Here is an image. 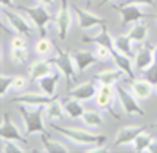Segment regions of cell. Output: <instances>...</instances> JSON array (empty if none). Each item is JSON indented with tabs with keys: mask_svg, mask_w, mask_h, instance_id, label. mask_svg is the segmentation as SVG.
I'll return each instance as SVG.
<instances>
[{
	"mask_svg": "<svg viewBox=\"0 0 157 153\" xmlns=\"http://www.w3.org/2000/svg\"><path fill=\"white\" fill-rule=\"evenodd\" d=\"M60 76H62V72L56 67L52 72H49L47 76L40 77L38 79L40 90L44 92V94H47V95H51V97H56V88H58V83H60Z\"/></svg>",
	"mask_w": 157,
	"mask_h": 153,
	"instance_id": "17",
	"label": "cell"
},
{
	"mask_svg": "<svg viewBox=\"0 0 157 153\" xmlns=\"http://www.w3.org/2000/svg\"><path fill=\"white\" fill-rule=\"evenodd\" d=\"M148 151L157 153V139H152V142H150V146H148Z\"/></svg>",
	"mask_w": 157,
	"mask_h": 153,
	"instance_id": "39",
	"label": "cell"
},
{
	"mask_svg": "<svg viewBox=\"0 0 157 153\" xmlns=\"http://www.w3.org/2000/svg\"><path fill=\"white\" fill-rule=\"evenodd\" d=\"M0 139H7V140H16L24 146H27V137L20 132V128L16 126V122L11 119L9 114H2V126H0Z\"/></svg>",
	"mask_w": 157,
	"mask_h": 153,
	"instance_id": "9",
	"label": "cell"
},
{
	"mask_svg": "<svg viewBox=\"0 0 157 153\" xmlns=\"http://www.w3.org/2000/svg\"><path fill=\"white\" fill-rule=\"evenodd\" d=\"M128 34H130V38H132L134 43H143L148 38V25L144 22H136V24H132Z\"/></svg>",
	"mask_w": 157,
	"mask_h": 153,
	"instance_id": "28",
	"label": "cell"
},
{
	"mask_svg": "<svg viewBox=\"0 0 157 153\" xmlns=\"http://www.w3.org/2000/svg\"><path fill=\"white\" fill-rule=\"evenodd\" d=\"M125 77H128V76L119 67H116V65H114V69H103V70H99V72L94 74V79L99 85H114V87L119 81H123Z\"/></svg>",
	"mask_w": 157,
	"mask_h": 153,
	"instance_id": "14",
	"label": "cell"
},
{
	"mask_svg": "<svg viewBox=\"0 0 157 153\" xmlns=\"http://www.w3.org/2000/svg\"><path fill=\"white\" fill-rule=\"evenodd\" d=\"M58 133H62L63 137L67 139L72 146H79V148H87V146H92V144H99V142H107L105 135H99V133H92V132H85V130H79V128H67V126H60L58 122L51 124Z\"/></svg>",
	"mask_w": 157,
	"mask_h": 153,
	"instance_id": "1",
	"label": "cell"
},
{
	"mask_svg": "<svg viewBox=\"0 0 157 153\" xmlns=\"http://www.w3.org/2000/svg\"><path fill=\"white\" fill-rule=\"evenodd\" d=\"M130 88H132V94L137 97V99H150L152 97V94L155 92V87L148 81V79H144V77H139V79H134V81H130Z\"/></svg>",
	"mask_w": 157,
	"mask_h": 153,
	"instance_id": "18",
	"label": "cell"
},
{
	"mask_svg": "<svg viewBox=\"0 0 157 153\" xmlns=\"http://www.w3.org/2000/svg\"><path fill=\"white\" fill-rule=\"evenodd\" d=\"M123 4L139 6V7H154L155 6V0H123Z\"/></svg>",
	"mask_w": 157,
	"mask_h": 153,
	"instance_id": "38",
	"label": "cell"
},
{
	"mask_svg": "<svg viewBox=\"0 0 157 153\" xmlns=\"http://www.w3.org/2000/svg\"><path fill=\"white\" fill-rule=\"evenodd\" d=\"M112 54H114V65H116V67H119V69H121L128 77L134 76L132 58H130V56H126V54H123V52H119V50H116V49H112Z\"/></svg>",
	"mask_w": 157,
	"mask_h": 153,
	"instance_id": "25",
	"label": "cell"
},
{
	"mask_svg": "<svg viewBox=\"0 0 157 153\" xmlns=\"http://www.w3.org/2000/svg\"><path fill=\"white\" fill-rule=\"evenodd\" d=\"M2 7H13V0H0Z\"/></svg>",
	"mask_w": 157,
	"mask_h": 153,
	"instance_id": "41",
	"label": "cell"
},
{
	"mask_svg": "<svg viewBox=\"0 0 157 153\" xmlns=\"http://www.w3.org/2000/svg\"><path fill=\"white\" fill-rule=\"evenodd\" d=\"M18 11H22L24 15L31 20V24L38 29L40 36H45V34H47L49 24H52V20H54V16H51V13H49V7L42 6V4L33 6V7L18 6Z\"/></svg>",
	"mask_w": 157,
	"mask_h": 153,
	"instance_id": "4",
	"label": "cell"
},
{
	"mask_svg": "<svg viewBox=\"0 0 157 153\" xmlns=\"http://www.w3.org/2000/svg\"><path fill=\"white\" fill-rule=\"evenodd\" d=\"M0 151H2V153H24V151H25V146H24V144H20V142H16V140L2 139Z\"/></svg>",
	"mask_w": 157,
	"mask_h": 153,
	"instance_id": "31",
	"label": "cell"
},
{
	"mask_svg": "<svg viewBox=\"0 0 157 153\" xmlns=\"http://www.w3.org/2000/svg\"><path fill=\"white\" fill-rule=\"evenodd\" d=\"M38 4H42V6H45V7H51V6H54V0H36Z\"/></svg>",
	"mask_w": 157,
	"mask_h": 153,
	"instance_id": "40",
	"label": "cell"
},
{
	"mask_svg": "<svg viewBox=\"0 0 157 153\" xmlns=\"http://www.w3.org/2000/svg\"><path fill=\"white\" fill-rule=\"evenodd\" d=\"M152 126H154V128H157V121H155V122H154V124H152Z\"/></svg>",
	"mask_w": 157,
	"mask_h": 153,
	"instance_id": "44",
	"label": "cell"
},
{
	"mask_svg": "<svg viewBox=\"0 0 157 153\" xmlns=\"http://www.w3.org/2000/svg\"><path fill=\"white\" fill-rule=\"evenodd\" d=\"M54 69H56V63H54V60H51V58L33 61L31 67H29V79L31 81H38L40 77L47 76L49 72H52Z\"/></svg>",
	"mask_w": 157,
	"mask_h": 153,
	"instance_id": "16",
	"label": "cell"
},
{
	"mask_svg": "<svg viewBox=\"0 0 157 153\" xmlns=\"http://www.w3.org/2000/svg\"><path fill=\"white\" fill-rule=\"evenodd\" d=\"M143 77L148 79L154 87H157V63H154L152 67H148V69L143 72Z\"/></svg>",
	"mask_w": 157,
	"mask_h": 153,
	"instance_id": "35",
	"label": "cell"
},
{
	"mask_svg": "<svg viewBox=\"0 0 157 153\" xmlns=\"http://www.w3.org/2000/svg\"><path fill=\"white\" fill-rule=\"evenodd\" d=\"M44 115H45V122H49V124H54V122H58V121H63V117H67L63 105L58 103L56 99L51 101L47 106L44 108Z\"/></svg>",
	"mask_w": 157,
	"mask_h": 153,
	"instance_id": "21",
	"label": "cell"
},
{
	"mask_svg": "<svg viewBox=\"0 0 157 153\" xmlns=\"http://www.w3.org/2000/svg\"><path fill=\"white\" fill-rule=\"evenodd\" d=\"M9 56H11V61L16 63V65H24L29 60V49H13L9 50Z\"/></svg>",
	"mask_w": 157,
	"mask_h": 153,
	"instance_id": "33",
	"label": "cell"
},
{
	"mask_svg": "<svg viewBox=\"0 0 157 153\" xmlns=\"http://www.w3.org/2000/svg\"><path fill=\"white\" fill-rule=\"evenodd\" d=\"M94 54L98 58V61H101V63H114V54H112V49H109V47L96 45Z\"/></svg>",
	"mask_w": 157,
	"mask_h": 153,
	"instance_id": "32",
	"label": "cell"
},
{
	"mask_svg": "<svg viewBox=\"0 0 157 153\" xmlns=\"http://www.w3.org/2000/svg\"><path fill=\"white\" fill-rule=\"evenodd\" d=\"M2 27L13 32V34H31L33 31L36 29L31 24V20L24 15L22 11H13L11 7H2Z\"/></svg>",
	"mask_w": 157,
	"mask_h": 153,
	"instance_id": "2",
	"label": "cell"
},
{
	"mask_svg": "<svg viewBox=\"0 0 157 153\" xmlns=\"http://www.w3.org/2000/svg\"><path fill=\"white\" fill-rule=\"evenodd\" d=\"M54 63H56L58 70L62 72V76L65 77V83H67V87H69V90H71V88H72V83H74V77L79 74L78 67H76V61L72 58V52H69V50L58 52L56 58H54Z\"/></svg>",
	"mask_w": 157,
	"mask_h": 153,
	"instance_id": "5",
	"label": "cell"
},
{
	"mask_svg": "<svg viewBox=\"0 0 157 153\" xmlns=\"http://www.w3.org/2000/svg\"><path fill=\"white\" fill-rule=\"evenodd\" d=\"M56 97H51L44 92H24V94H18L15 99H11V103L13 105H25V106H47Z\"/></svg>",
	"mask_w": 157,
	"mask_h": 153,
	"instance_id": "11",
	"label": "cell"
},
{
	"mask_svg": "<svg viewBox=\"0 0 157 153\" xmlns=\"http://www.w3.org/2000/svg\"><path fill=\"white\" fill-rule=\"evenodd\" d=\"M152 18H155V20H157V15H154V16H152Z\"/></svg>",
	"mask_w": 157,
	"mask_h": 153,
	"instance_id": "46",
	"label": "cell"
},
{
	"mask_svg": "<svg viewBox=\"0 0 157 153\" xmlns=\"http://www.w3.org/2000/svg\"><path fill=\"white\" fill-rule=\"evenodd\" d=\"M150 142H152V135L144 130L143 133H139L136 140H134V144H132V148H134V151L137 153H143V151H148V146H150Z\"/></svg>",
	"mask_w": 157,
	"mask_h": 153,
	"instance_id": "30",
	"label": "cell"
},
{
	"mask_svg": "<svg viewBox=\"0 0 157 153\" xmlns=\"http://www.w3.org/2000/svg\"><path fill=\"white\" fill-rule=\"evenodd\" d=\"M34 50H36V54H38L40 58H51V56L54 54V45H52V42H51L49 38L42 36V38L36 42Z\"/></svg>",
	"mask_w": 157,
	"mask_h": 153,
	"instance_id": "29",
	"label": "cell"
},
{
	"mask_svg": "<svg viewBox=\"0 0 157 153\" xmlns=\"http://www.w3.org/2000/svg\"><path fill=\"white\" fill-rule=\"evenodd\" d=\"M42 139V144H44V151H49V153H67L71 151L67 144H63L62 140H56V139H51L49 135H45V132L40 135Z\"/></svg>",
	"mask_w": 157,
	"mask_h": 153,
	"instance_id": "26",
	"label": "cell"
},
{
	"mask_svg": "<svg viewBox=\"0 0 157 153\" xmlns=\"http://www.w3.org/2000/svg\"><path fill=\"white\" fill-rule=\"evenodd\" d=\"M44 108L45 106H25V105H18V114L22 117L25 133H44L45 132V115H44Z\"/></svg>",
	"mask_w": 157,
	"mask_h": 153,
	"instance_id": "3",
	"label": "cell"
},
{
	"mask_svg": "<svg viewBox=\"0 0 157 153\" xmlns=\"http://www.w3.org/2000/svg\"><path fill=\"white\" fill-rule=\"evenodd\" d=\"M116 95H117V101H119V105L123 106L125 110V114L128 115H134V117H143L144 115V110L141 108L139 105V101H137V97L132 94V92H128L125 87H116Z\"/></svg>",
	"mask_w": 157,
	"mask_h": 153,
	"instance_id": "6",
	"label": "cell"
},
{
	"mask_svg": "<svg viewBox=\"0 0 157 153\" xmlns=\"http://www.w3.org/2000/svg\"><path fill=\"white\" fill-rule=\"evenodd\" d=\"M155 92H157V87H155Z\"/></svg>",
	"mask_w": 157,
	"mask_h": 153,
	"instance_id": "47",
	"label": "cell"
},
{
	"mask_svg": "<svg viewBox=\"0 0 157 153\" xmlns=\"http://www.w3.org/2000/svg\"><path fill=\"white\" fill-rule=\"evenodd\" d=\"M15 77L16 76H4V74H2V79H0V97H2V99L11 92V87H13Z\"/></svg>",
	"mask_w": 157,
	"mask_h": 153,
	"instance_id": "34",
	"label": "cell"
},
{
	"mask_svg": "<svg viewBox=\"0 0 157 153\" xmlns=\"http://www.w3.org/2000/svg\"><path fill=\"white\" fill-rule=\"evenodd\" d=\"M83 43H94V45H105L109 49H114V36L109 32V27L107 25H101L99 27V32L94 34V36H83L81 38Z\"/></svg>",
	"mask_w": 157,
	"mask_h": 153,
	"instance_id": "19",
	"label": "cell"
},
{
	"mask_svg": "<svg viewBox=\"0 0 157 153\" xmlns=\"http://www.w3.org/2000/svg\"><path fill=\"white\" fill-rule=\"evenodd\" d=\"M11 47L13 49H27V36L24 34H15L11 40Z\"/></svg>",
	"mask_w": 157,
	"mask_h": 153,
	"instance_id": "37",
	"label": "cell"
},
{
	"mask_svg": "<svg viewBox=\"0 0 157 153\" xmlns=\"http://www.w3.org/2000/svg\"><path fill=\"white\" fill-rule=\"evenodd\" d=\"M25 87H27V77L24 76H16L15 81H13V87H11V92H24L25 90Z\"/></svg>",
	"mask_w": 157,
	"mask_h": 153,
	"instance_id": "36",
	"label": "cell"
},
{
	"mask_svg": "<svg viewBox=\"0 0 157 153\" xmlns=\"http://www.w3.org/2000/svg\"><path fill=\"white\" fill-rule=\"evenodd\" d=\"M146 128L144 126H125L117 132V135L114 139V148H119V146H128V144H134L136 137L143 133Z\"/></svg>",
	"mask_w": 157,
	"mask_h": 153,
	"instance_id": "15",
	"label": "cell"
},
{
	"mask_svg": "<svg viewBox=\"0 0 157 153\" xmlns=\"http://www.w3.org/2000/svg\"><path fill=\"white\" fill-rule=\"evenodd\" d=\"M112 7H114V11H117L121 15L123 25H132L136 22H143V20H148L150 18L139 6H128V4H121L119 6V4H116Z\"/></svg>",
	"mask_w": 157,
	"mask_h": 153,
	"instance_id": "10",
	"label": "cell"
},
{
	"mask_svg": "<svg viewBox=\"0 0 157 153\" xmlns=\"http://www.w3.org/2000/svg\"><path fill=\"white\" fill-rule=\"evenodd\" d=\"M85 2H87V4H90V2H92V0H85Z\"/></svg>",
	"mask_w": 157,
	"mask_h": 153,
	"instance_id": "45",
	"label": "cell"
},
{
	"mask_svg": "<svg viewBox=\"0 0 157 153\" xmlns=\"http://www.w3.org/2000/svg\"><path fill=\"white\" fill-rule=\"evenodd\" d=\"M81 103L83 101H79L76 97H71V95H69V99L63 101V108H65V114H67L69 119H81L83 117L85 108H83Z\"/></svg>",
	"mask_w": 157,
	"mask_h": 153,
	"instance_id": "24",
	"label": "cell"
},
{
	"mask_svg": "<svg viewBox=\"0 0 157 153\" xmlns=\"http://www.w3.org/2000/svg\"><path fill=\"white\" fill-rule=\"evenodd\" d=\"M81 121H83V124H85L87 128H90V130H98V128L103 126L105 119H103V115H101L99 112H96V110H85Z\"/></svg>",
	"mask_w": 157,
	"mask_h": 153,
	"instance_id": "27",
	"label": "cell"
},
{
	"mask_svg": "<svg viewBox=\"0 0 157 153\" xmlns=\"http://www.w3.org/2000/svg\"><path fill=\"white\" fill-rule=\"evenodd\" d=\"M74 15H76V20H78L79 29L83 31H92L99 25H103V20L101 16L89 11V9H83V7H74Z\"/></svg>",
	"mask_w": 157,
	"mask_h": 153,
	"instance_id": "12",
	"label": "cell"
},
{
	"mask_svg": "<svg viewBox=\"0 0 157 153\" xmlns=\"http://www.w3.org/2000/svg\"><path fill=\"white\" fill-rule=\"evenodd\" d=\"M114 97H116V87L114 85H99L96 94V105L101 110H107L114 119H119V114L114 110Z\"/></svg>",
	"mask_w": 157,
	"mask_h": 153,
	"instance_id": "8",
	"label": "cell"
},
{
	"mask_svg": "<svg viewBox=\"0 0 157 153\" xmlns=\"http://www.w3.org/2000/svg\"><path fill=\"white\" fill-rule=\"evenodd\" d=\"M72 58L76 61V67H78V72H85L87 69H90L94 63H98V58H96L94 52L90 50H76L72 52Z\"/></svg>",
	"mask_w": 157,
	"mask_h": 153,
	"instance_id": "22",
	"label": "cell"
},
{
	"mask_svg": "<svg viewBox=\"0 0 157 153\" xmlns=\"http://www.w3.org/2000/svg\"><path fill=\"white\" fill-rule=\"evenodd\" d=\"M154 58H155V63H157V45H155V49H154Z\"/></svg>",
	"mask_w": 157,
	"mask_h": 153,
	"instance_id": "42",
	"label": "cell"
},
{
	"mask_svg": "<svg viewBox=\"0 0 157 153\" xmlns=\"http://www.w3.org/2000/svg\"><path fill=\"white\" fill-rule=\"evenodd\" d=\"M114 49L119 50V52H123V54H126V56H130V58H134L136 52H137L128 32H126V34H119V36L114 38Z\"/></svg>",
	"mask_w": 157,
	"mask_h": 153,
	"instance_id": "23",
	"label": "cell"
},
{
	"mask_svg": "<svg viewBox=\"0 0 157 153\" xmlns=\"http://www.w3.org/2000/svg\"><path fill=\"white\" fill-rule=\"evenodd\" d=\"M52 24H54V27L58 31V36L62 40H65L71 27H72V9H71V4L67 0H62V6H60L56 16H54Z\"/></svg>",
	"mask_w": 157,
	"mask_h": 153,
	"instance_id": "7",
	"label": "cell"
},
{
	"mask_svg": "<svg viewBox=\"0 0 157 153\" xmlns=\"http://www.w3.org/2000/svg\"><path fill=\"white\" fill-rule=\"evenodd\" d=\"M98 88H99V83L94 79V81H87V83H81V85L72 87L69 90V95L76 97L79 101H90V99H96Z\"/></svg>",
	"mask_w": 157,
	"mask_h": 153,
	"instance_id": "13",
	"label": "cell"
},
{
	"mask_svg": "<svg viewBox=\"0 0 157 153\" xmlns=\"http://www.w3.org/2000/svg\"><path fill=\"white\" fill-rule=\"evenodd\" d=\"M134 63H136V69L137 70H141L144 72L148 67H152L154 63H155V58H154V49L152 47H141L137 52H136V56H134Z\"/></svg>",
	"mask_w": 157,
	"mask_h": 153,
	"instance_id": "20",
	"label": "cell"
},
{
	"mask_svg": "<svg viewBox=\"0 0 157 153\" xmlns=\"http://www.w3.org/2000/svg\"><path fill=\"white\" fill-rule=\"evenodd\" d=\"M110 2H116V0H101V4H110Z\"/></svg>",
	"mask_w": 157,
	"mask_h": 153,
	"instance_id": "43",
	"label": "cell"
}]
</instances>
